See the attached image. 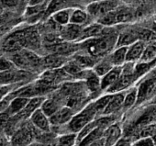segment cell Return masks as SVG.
Returning a JSON list of instances; mask_svg holds the SVG:
<instances>
[{"mask_svg": "<svg viewBox=\"0 0 156 146\" xmlns=\"http://www.w3.org/2000/svg\"><path fill=\"white\" fill-rule=\"evenodd\" d=\"M20 0H0V5L5 9H12L18 7Z\"/></svg>", "mask_w": 156, "mask_h": 146, "instance_id": "obj_31", "label": "cell"}, {"mask_svg": "<svg viewBox=\"0 0 156 146\" xmlns=\"http://www.w3.org/2000/svg\"><path fill=\"white\" fill-rule=\"evenodd\" d=\"M62 106H65V105L64 103H62V98L57 95V96H51L50 98L47 97L41 109L50 118L56 111H58Z\"/></svg>", "mask_w": 156, "mask_h": 146, "instance_id": "obj_15", "label": "cell"}, {"mask_svg": "<svg viewBox=\"0 0 156 146\" xmlns=\"http://www.w3.org/2000/svg\"><path fill=\"white\" fill-rule=\"evenodd\" d=\"M127 52L128 47H116L109 57L114 66H123L127 62Z\"/></svg>", "mask_w": 156, "mask_h": 146, "instance_id": "obj_21", "label": "cell"}, {"mask_svg": "<svg viewBox=\"0 0 156 146\" xmlns=\"http://www.w3.org/2000/svg\"><path fill=\"white\" fill-rule=\"evenodd\" d=\"M152 103H154V104H156V98H154V100L152 101Z\"/></svg>", "mask_w": 156, "mask_h": 146, "instance_id": "obj_37", "label": "cell"}, {"mask_svg": "<svg viewBox=\"0 0 156 146\" xmlns=\"http://www.w3.org/2000/svg\"><path fill=\"white\" fill-rule=\"evenodd\" d=\"M29 100H30V98H22V97L14 98L11 100L6 112L8 113V115L9 117H14V116L18 115L24 109V108L28 104Z\"/></svg>", "mask_w": 156, "mask_h": 146, "instance_id": "obj_19", "label": "cell"}, {"mask_svg": "<svg viewBox=\"0 0 156 146\" xmlns=\"http://www.w3.org/2000/svg\"><path fill=\"white\" fill-rule=\"evenodd\" d=\"M104 27L105 26H103L98 22V23H94L92 25H89L86 28H83L81 40L86 41L88 39H92V38H96V37L100 36L103 32Z\"/></svg>", "mask_w": 156, "mask_h": 146, "instance_id": "obj_23", "label": "cell"}, {"mask_svg": "<svg viewBox=\"0 0 156 146\" xmlns=\"http://www.w3.org/2000/svg\"><path fill=\"white\" fill-rule=\"evenodd\" d=\"M76 112L68 106H62L58 111L50 117V121L52 128H59L68 124Z\"/></svg>", "mask_w": 156, "mask_h": 146, "instance_id": "obj_8", "label": "cell"}, {"mask_svg": "<svg viewBox=\"0 0 156 146\" xmlns=\"http://www.w3.org/2000/svg\"><path fill=\"white\" fill-rule=\"evenodd\" d=\"M125 92H118L111 94V98L107 105L103 115H117L122 113V106L125 98Z\"/></svg>", "mask_w": 156, "mask_h": 146, "instance_id": "obj_10", "label": "cell"}, {"mask_svg": "<svg viewBox=\"0 0 156 146\" xmlns=\"http://www.w3.org/2000/svg\"><path fill=\"white\" fill-rule=\"evenodd\" d=\"M98 116L97 114V111L90 101L84 109L79 110L74 114L71 121L66 124L65 126L59 127V128H52L51 130L54 129H64L65 133L67 132H73V133H78L86 125H87L89 122L93 121L94 119H98Z\"/></svg>", "mask_w": 156, "mask_h": 146, "instance_id": "obj_4", "label": "cell"}, {"mask_svg": "<svg viewBox=\"0 0 156 146\" xmlns=\"http://www.w3.org/2000/svg\"><path fill=\"white\" fill-rule=\"evenodd\" d=\"M83 28L75 24H68L62 30V38L67 41H73L75 40H81Z\"/></svg>", "mask_w": 156, "mask_h": 146, "instance_id": "obj_18", "label": "cell"}, {"mask_svg": "<svg viewBox=\"0 0 156 146\" xmlns=\"http://www.w3.org/2000/svg\"><path fill=\"white\" fill-rule=\"evenodd\" d=\"M119 6H121V4L119 0H97L87 6V11L89 16L99 20Z\"/></svg>", "mask_w": 156, "mask_h": 146, "instance_id": "obj_6", "label": "cell"}, {"mask_svg": "<svg viewBox=\"0 0 156 146\" xmlns=\"http://www.w3.org/2000/svg\"><path fill=\"white\" fill-rule=\"evenodd\" d=\"M148 42L144 41H137L128 47L127 52V62H139L145 51Z\"/></svg>", "mask_w": 156, "mask_h": 146, "instance_id": "obj_13", "label": "cell"}, {"mask_svg": "<svg viewBox=\"0 0 156 146\" xmlns=\"http://www.w3.org/2000/svg\"><path fill=\"white\" fill-rule=\"evenodd\" d=\"M29 146H40V143L37 142V141H34V142H32L31 144H30Z\"/></svg>", "mask_w": 156, "mask_h": 146, "instance_id": "obj_35", "label": "cell"}, {"mask_svg": "<svg viewBox=\"0 0 156 146\" xmlns=\"http://www.w3.org/2000/svg\"><path fill=\"white\" fill-rule=\"evenodd\" d=\"M138 101V90L136 86L131 87L125 92L124 102L122 106V114H126L129 111L132 110L137 106Z\"/></svg>", "mask_w": 156, "mask_h": 146, "instance_id": "obj_16", "label": "cell"}, {"mask_svg": "<svg viewBox=\"0 0 156 146\" xmlns=\"http://www.w3.org/2000/svg\"><path fill=\"white\" fill-rule=\"evenodd\" d=\"M15 88H18V87H15L14 85L0 87V101H1L9 93H10L12 90H14Z\"/></svg>", "mask_w": 156, "mask_h": 146, "instance_id": "obj_32", "label": "cell"}, {"mask_svg": "<svg viewBox=\"0 0 156 146\" xmlns=\"http://www.w3.org/2000/svg\"><path fill=\"white\" fill-rule=\"evenodd\" d=\"M123 128L120 123L115 122L109 126L104 133L105 146H113L123 137Z\"/></svg>", "mask_w": 156, "mask_h": 146, "instance_id": "obj_11", "label": "cell"}, {"mask_svg": "<svg viewBox=\"0 0 156 146\" xmlns=\"http://www.w3.org/2000/svg\"><path fill=\"white\" fill-rule=\"evenodd\" d=\"M105 130H106L105 129H103L101 127H98L92 132H90L87 136H86L81 141L78 142L77 144L79 146H90L94 142H96L97 141H98L99 139L104 137Z\"/></svg>", "mask_w": 156, "mask_h": 146, "instance_id": "obj_24", "label": "cell"}, {"mask_svg": "<svg viewBox=\"0 0 156 146\" xmlns=\"http://www.w3.org/2000/svg\"><path fill=\"white\" fill-rule=\"evenodd\" d=\"M132 18H133V13L130 10V9L125 8L123 6H119L112 12H110L109 14L106 15L102 19L98 20V22L103 26H110L118 23L129 22L131 20Z\"/></svg>", "mask_w": 156, "mask_h": 146, "instance_id": "obj_7", "label": "cell"}, {"mask_svg": "<svg viewBox=\"0 0 156 146\" xmlns=\"http://www.w3.org/2000/svg\"><path fill=\"white\" fill-rule=\"evenodd\" d=\"M109 54L107 55V56H105V57H103V58H100L98 61V62L96 63V65L93 67V71L96 73V74L99 77H104L106 74H108V73L111 69H113L115 67L114 64L112 63L111 60H110Z\"/></svg>", "mask_w": 156, "mask_h": 146, "instance_id": "obj_20", "label": "cell"}, {"mask_svg": "<svg viewBox=\"0 0 156 146\" xmlns=\"http://www.w3.org/2000/svg\"><path fill=\"white\" fill-rule=\"evenodd\" d=\"M132 144V140L128 138V137H122L116 144L113 146H131Z\"/></svg>", "mask_w": 156, "mask_h": 146, "instance_id": "obj_33", "label": "cell"}, {"mask_svg": "<svg viewBox=\"0 0 156 146\" xmlns=\"http://www.w3.org/2000/svg\"><path fill=\"white\" fill-rule=\"evenodd\" d=\"M137 41H140V30H127L118 36L116 47H129Z\"/></svg>", "mask_w": 156, "mask_h": 146, "instance_id": "obj_17", "label": "cell"}, {"mask_svg": "<svg viewBox=\"0 0 156 146\" xmlns=\"http://www.w3.org/2000/svg\"><path fill=\"white\" fill-rule=\"evenodd\" d=\"M123 66H115L108 74L101 77V88L103 93H106L119 78Z\"/></svg>", "mask_w": 156, "mask_h": 146, "instance_id": "obj_14", "label": "cell"}, {"mask_svg": "<svg viewBox=\"0 0 156 146\" xmlns=\"http://www.w3.org/2000/svg\"><path fill=\"white\" fill-rule=\"evenodd\" d=\"M77 144V133L67 132L56 137V146H74Z\"/></svg>", "mask_w": 156, "mask_h": 146, "instance_id": "obj_25", "label": "cell"}, {"mask_svg": "<svg viewBox=\"0 0 156 146\" xmlns=\"http://www.w3.org/2000/svg\"><path fill=\"white\" fill-rule=\"evenodd\" d=\"M152 31L154 32V33H156V20H154V22H153V26H152Z\"/></svg>", "mask_w": 156, "mask_h": 146, "instance_id": "obj_34", "label": "cell"}, {"mask_svg": "<svg viewBox=\"0 0 156 146\" xmlns=\"http://www.w3.org/2000/svg\"><path fill=\"white\" fill-rule=\"evenodd\" d=\"M72 12H73V9H71L56 10L51 16V20L54 23L60 26H62V27L67 26L68 24H70Z\"/></svg>", "mask_w": 156, "mask_h": 146, "instance_id": "obj_22", "label": "cell"}, {"mask_svg": "<svg viewBox=\"0 0 156 146\" xmlns=\"http://www.w3.org/2000/svg\"><path fill=\"white\" fill-rule=\"evenodd\" d=\"M138 90L137 107L152 103L156 98V65L136 83Z\"/></svg>", "mask_w": 156, "mask_h": 146, "instance_id": "obj_3", "label": "cell"}, {"mask_svg": "<svg viewBox=\"0 0 156 146\" xmlns=\"http://www.w3.org/2000/svg\"><path fill=\"white\" fill-rule=\"evenodd\" d=\"M30 122L41 132H50L51 131V124L50 118L42 111L41 109H37L29 119Z\"/></svg>", "mask_w": 156, "mask_h": 146, "instance_id": "obj_9", "label": "cell"}, {"mask_svg": "<svg viewBox=\"0 0 156 146\" xmlns=\"http://www.w3.org/2000/svg\"><path fill=\"white\" fill-rule=\"evenodd\" d=\"M151 138H152V140H153V141H154V143H155V146H156V133H155Z\"/></svg>", "mask_w": 156, "mask_h": 146, "instance_id": "obj_36", "label": "cell"}, {"mask_svg": "<svg viewBox=\"0 0 156 146\" xmlns=\"http://www.w3.org/2000/svg\"><path fill=\"white\" fill-rule=\"evenodd\" d=\"M135 109L133 116L129 117L126 123L122 125L123 134H126L127 136L125 137L129 139H131L133 133L139 129L151 123H156V104L149 103Z\"/></svg>", "mask_w": 156, "mask_h": 146, "instance_id": "obj_1", "label": "cell"}, {"mask_svg": "<svg viewBox=\"0 0 156 146\" xmlns=\"http://www.w3.org/2000/svg\"><path fill=\"white\" fill-rule=\"evenodd\" d=\"M88 17H89V14L87 13V10H82L80 9H73L70 23L75 24L78 26H82L87 21Z\"/></svg>", "mask_w": 156, "mask_h": 146, "instance_id": "obj_26", "label": "cell"}, {"mask_svg": "<svg viewBox=\"0 0 156 146\" xmlns=\"http://www.w3.org/2000/svg\"><path fill=\"white\" fill-rule=\"evenodd\" d=\"M131 146H155V143L151 137H144L132 141Z\"/></svg>", "mask_w": 156, "mask_h": 146, "instance_id": "obj_30", "label": "cell"}, {"mask_svg": "<svg viewBox=\"0 0 156 146\" xmlns=\"http://www.w3.org/2000/svg\"><path fill=\"white\" fill-rule=\"evenodd\" d=\"M37 131L29 119L23 121L10 136L9 146H29L35 141Z\"/></svg>", "mask_w": 156, "mask_h": 146, "instance_id": "obj_5", "label": "cell"}, {"mask_svg": "<svg viewBox=\"0 0 156 146\" xmlns=\"http://www.w3.org/2000/svg\"><path fill=\"white\" fill-rule=\"evenodd\" d=\"M74 146H79V145H78V144H76V145H74Z\"/></svg>", "mask_w": 156, "mask_h": 146, "instance_id": "obj_38", "label": "cell"}, {"mask_svg": "<svg viewBox=\"0 0 156 146\" xmlns=\"http://www.w3.org/2000/svg\"><path fill=\"white\" fill-rule=\"evenodd\" d=\"M118 37L112 35L98 36L96 38L84 41L80 44V48L84 52L97 59L103 58L112 52L113 49L117 46Z\"/></svg>", "mask_w": 156, "mask_h": 146, "instance_id": "obj_2", "label": "cell"}, {"mask_svg": "<svg viewBox=\"0 0 156 146\" xmlns=\"http://www.w3.org/2000/svg\"><path fill=\"white\" fill-rule=\"evenodd\" d=\"M156 60V41L148 42L140 62H152ZM139 61V62H140Z\"/></svg>", "mask_w": 156, "mask_h": 146, "instance_id": "obj_27", "label": "cell"}, {"mask_svg": "<svg viewBox=\"0 0 156 146\" xmlns=\"http://www.w3.org/2000/svg\"><path fill=\"white\" fill-rule=\"evenodd\" d=\"M18 69L13 61L7 54L0 55V73L9 72Z\"/></svg>", "mask_w": 156, "mask_h": 146, "instance_id": "obj_28", "label": "cell"}, {"mask_svg": "<svg viewBox=\"0 0 156 146\" xmlns=\"http://www.w3.org/2000/svg\"><path fill=\"white\" fill-rule=\"evenodd\" d=\"M98 127V119H94L93 121L89 122L87 125H86L79 132L77 133V143L81 141L86 136H87L90 132H92L96 128Z\"/></svg>", "mask_w": 156, "mask_h": 146, "instance_id": "obj_29", "label": "cell"}, {"mask_svg": "<svg viewBox=\"0 0 156 146\" xmlns=\"http://www.w3.org/2000/svg\"><path fill=\"white\" fill-rule=\"evenodd\" d=\"M68 61L69 60L67 57L55 53H49L45 56H42V69L43 71L60 69L63 67Z\"/></svg>", "mask_w": 156, "mask_h": 146, "instance_id": "obj_12", "label": "cell"}]
</instances>
